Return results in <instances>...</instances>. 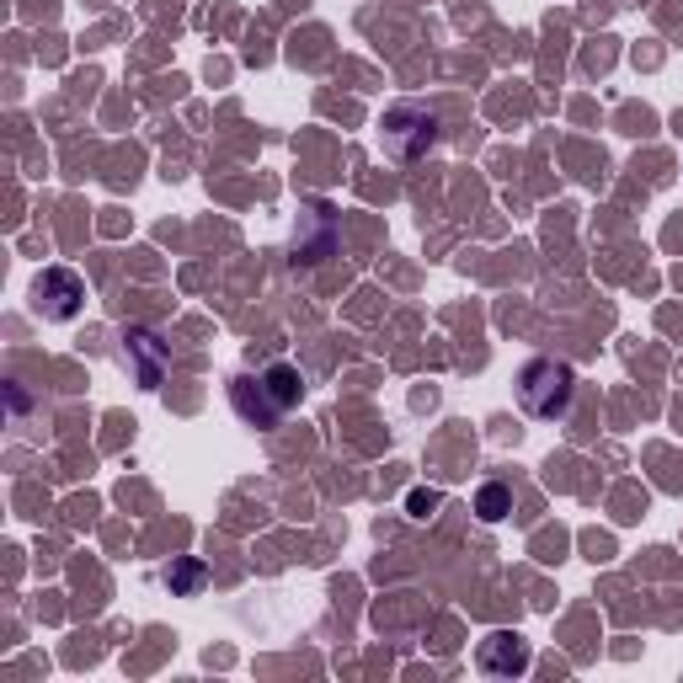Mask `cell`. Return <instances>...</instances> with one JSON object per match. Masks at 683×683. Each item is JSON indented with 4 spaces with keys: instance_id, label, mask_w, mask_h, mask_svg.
Returning a JSON list of instances; mask_svg holds the SVG:
<instances>
[{
    "instance_id": "cell-7",
    "label": "cell",
    "mask_w": 683,
    "mask_h": 683,
    "mask_svg": "<svg viewBox=\"0 0 683 683\" xmlns=\"http://www.w3.org/2000/svg\"><path fill=\"white\" fill-rule=\"evenodd\" d=\"M475 512L486 518V523H497V518H508L512 512V491L502 486V481H491V486H481L475 491Z\"/></svg>"
},
{
    "instance_id": "cell-4",
    "label": "cell",
    "mask_w": 683,
    "mask_h": 683,
    "mask_svg": "<svg viewBox=\"0 0 683 683\" xmlns=\"http://www.w3.org/2000/svg\"><path fill=\"white\" fill-rule=\"evenodd\" d=\"M124 358L134 363L139 384H150V390L161 384V374H166V363H171L166 347H161V337H155V332H139V326L124 332Z\"/></svg>"
},
{
    "instance_id": "cell-1",
    "label": "cell",
    "mask_w": 683,
    "mask_h": 683,
    "mask_svg": "<svg viewBox=\"0 0 683 683\" xmlns=\"http://www.w3.org/2000/svg\"><path fill=\"white\" fill-rule=\"evenodd\" d=\"M571 369L566 363H555V358H534L523 374H518V401H523V412L529 417H540V422H551L566 412V401H571Z\"/></svg>"
},
{
    "instance_id": "cell-6",
    "label": "cell",
    "mask_w": 683,
    "mask_h": 683,
    "mask_svg": "<svg viewBox=\"0 0 683 683\" xmlns=\"http://www.w3.org/2000/svg\"><path fill=\"white\" fill-rule=\"evenodd\" d=\"M262 384H267V395H273L278 417H283V412L294 406V401H299V390H304V384H299V369H289V363H273V369L262 374Z\"/></svg>"
},
{
    "instance_id": "cell-2",
    "label": "cell",
    "mask_w": 683,
    "mask_h": 683,
    "mask_svg": "<svg viewBox=\"0 0 683 683\" xmlns=\"http://www.w3.org/2000/svg\"><path fill=\"white\" fill-rule=\"evenodd\" d=\"M81 299H85V283L70 267H48V273H38V283H33V304H38L48 321H70V315L81 310Z\"/></svg>"
},
{
    "instance_id": "cell-8",
    "label": "cell",
    "mask_w": 683,
    "mask_h": 683,
    "mask_svg": "<svg viewBox=\"0 0 683 683\" xmlns=\"http://www.w3.org/2000/svg\"><path fill=\"white\" fill-rule=\"evenodd\" d=\"M166 582H171V593H193V588L204 582V560H182V566H171Z\"/></svg>"
},
{
    "instance_id": "cell-3",
    "label": "cell",
    "mask_w": 683,
    "mask_h": 683,
    "mask_svg": "<svg viewBox=\"0 0 683 683\" xmlns=\"http://www.w3.org/2000/svg\"><path fill=\"white\" fill-rule=\"evenodd\" d=\"M432 144H438V118H432V113H422L417 128H406V107H395V113L384 118V150H390L395 161H417Z\"/></svg>"
},
{
    "instance_id": "cell-9",
    "label": "cell",
    "mask_w": 683,
    "mask_h": 683,
    "mask_svg": "<svg viewBox=\"0 0 683 683\" xmlns=\"http://www.w3.org/2000/svg\"><path fill=\"white\" fill-rule=\"evenodd\" d=\"M438 502H443L438 491H422V486H417V491H412V518H427V512L438 508Z\"/></svg>"
},
{
    "instance_id": "cell-5",
    "label": "cell",
    "mask_w": 683,
    "mask_h": 683,
    "mask_svg": "<svg viewBox=\"0 0 683 683\" xmlns=\"http://www.w3.org/2000/svg\"><path fill=\"white\" fill-rule=\"evenodd\" d=\"M481 668L486 673H497V679H508V673H523L529 668V646L518 636H491L481 640Z\"/></svg>"
}]
</instances>
